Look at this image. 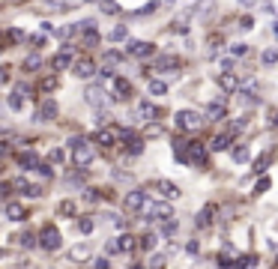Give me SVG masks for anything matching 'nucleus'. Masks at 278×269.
<instances>
[{
    "instance_id": "39448f33",
    "label": "nucleus",
    "mask_w": 278,
    "mask_h": 269,
    "mask_svg": "<svg viewBox=\"0 0 278 269\" xmlns=\"http://www.w3.org/2000/svg\"><path fill=\"white\" fill-rule=\"evenodd\" d=\"M39 246L45 249V252H57L60 249V231L57 228H42V237H39Z\"/></svg>"
},
{
    "instance_id": "2f4dec72",
    "label": "nucleus",
    "mask_w": 278,
    "mask_h": 269,
    "mask_svg": "<svg viewBox=\"0 0 278 269\" xmlns=\"http://www.w3.org/2000/svg\"><path fill=\"white\" fill-rule=\"evenodd\" d=\"M54 87H57V78H45V81L39 84V90H45V93H48V90H54Z\"/></svg>"
},
{
    "instance_id": "6e6552de",
    "label": "nucleus",
    "mask_w": 278,
    "mask_h": 269,
    "mask_svg": "<svg viewBox=\"0 0 278 269\" xmlns=\"http://www.w3.org/2000/svg\"><path fill=\"white\" fill-rule=\"evenodd\" d=\"M36 117H39V123H51V120L57 117V102H54V99H45V102L39 105V114H36Z\"/></svg>"
},
{
    "instance_id": "f704fd0d",
    "label": "nucleus",
    "mask_w": 278,
    "mask_h": 269,
    "mask_svg": "<svg viewBox=\"0 0 278 269\" xmlns=\"http://www.w3.org/2000/svg\"><path fill=\"white\" fill-rule=\"evenodd\" d=\"M267 162H270V153H264V156L258 159V168H255V171H258V174H261V171H267Z\"/></svg>"
},
{
    "instance_id": "58836bf2",
    "label": "nucleus",
    "mask_w": 278,
    "mask_h": 269,
    "mask_svg": "<svg viewBox=\"0 0 278 269\" xmlns=\"http://www.w3.org/2000/svg\"><path fill=\"white\" fill-rule=\"evenodd\" d=\"M234 54H237V57H243V54H249V45H234Z\"/></svg>"
},
{
    "instance_id": "0eeeda50",
    "label": "nucleus",
    "mask_w": 278,
    "mask_h": 269,
    "mask_svg": "<svg viewBox=\"0 0 278 269\" xmlns=\"http://www.w3.org/2000/svg\"><path fill=\"white\" fill-rule=\"evenodd\" d=\"M153 189H156L162 198H180V186H177V183H171V180H156V183H153Z\"/></svg>"
},
{
    "instance_id": "cd10ccee",
    "label": "nucleus",
    "mask_w": 278,
    "mask_h": 269,
    "mask_svg": "<svg viewBox=\"0 0 278 269\" xmlns=\"http://www.w3.org/2000/svg\"><path fill=\"white\" fill-rule=\"evenodd\" d=\"M138 111H141V117H156V108H153L150 102H141V108H138Z\"/></svg>"
},
{
    "instance_id": "6ab92c4d",
    "label": "nucleus",
    "mask_w": 278,
    "mask_h": 269,
    "mask_svg": "<svg viewBox=\"0 0 278 269\" xmlns=\"http://www.w3.org/2000/svg\"><path fill=\"white\" fill-rule=\"evenodd\" d=\"M228 147H231V138H228V135H216L213 144H210V150H216V153H222V150H228Z\"/></svg>"
},
{
    "instance_id": "c9c22d12",
    "label": "nucleus",
    "mask_w": 278,
    "mask_h": 269,
    "mask_svg": "<svg viewBox=\"0 0 278 269\" xmlns=\"http://www.w3.org/2000/svg\"><path fill=\"white\" fill-rule=\"evenodd\" d=\"M267 189H270V180H261V183H258V186H255V195H264V192H267Z\"/></svg>"
},
{
    "instance_id": "bb28decb",
    "label": "nucleus",
    "mask_w": 278,
    "mask_h": 269,
    "mask_svg": "<svg viewBox=\"0 0 278 269\" xmlns=\"http://www.w3.org/2000/svg\"><path fill=\"white\" fill-rule=\"evenodd\" d=\"M264 63H267V66H273V63H278V51H276V48L264 51Z\"/></svg>"
},
{
    "instance_id": "f03ea898",
    "label": "nucleus",
    "mask_w": 278,
    "mask_h": 269,
    "mask_svg": "<svg viewBox=\"0 0 278 269\" xmlns=\"http://www.w3.org/2000/svg\"><path fill=\"white\" fill-rule=\"evenodd\" d=\"M174 123H177V129L180 132H198L201 129V123H204V117L198 114V111H177V117H174Z\"/></svg>"
},
{
    "instance_id": "79ce46f5",
    "label": "nucleus",
    "mask_w": 278,
    "mask_h": 269,
    "mask_svg": "<svg viewBox=\"0 0 278 269\" xmlns=\"http://www.w3.org/2000/svg\"><path fill=\"white\" fill-rule=\"evenodd\" d=\"M96 269H108V261H99V264H93Z\"/></svg>"
},
{
    "instance_id": "f257e3e1",
    "label": "nucleus",
    "mask_w": 278,
    "mask_h": 269,
    "mask_svg": "<svg viewBox=\"0 0 278 269\" xmlns=\"http://www.w3.org/2000/svg\"><path fill=\"white\" fill-rule=\"evenodd\" d=\"M69 150H72V159H75V165H78V168L90 165V162H93V156H96V153H93V144H90L87 138H81V135L69 141Z\"/></svg>"
},
{
    "instance_id": "473e14b6",
    "label": "nucleus",
    "mask_w": 278,
    "mask_h": 269,
    "mask_svg": "<svg viewBox=\"0 0 278 269\" xmlns=\"http://www.w3.org/2000/svg\"><path fill=\"white\" fill-rule=\"evenodd\" d=\"M78 231H81V234H90V231H93V222H90V219H81V222H78Z\"/></svg>"
},
{
    "instance_id": "4c0bfd02",
    "label": "nucleus",
    "mask_w": 278,
    "mask_h": 269,
    "mask_svg": "<svg viewBox=\"0 0 278 269\" xmlns=\"http://www.w3.org/2000/svg\"><path fill=\"white\" fill-rule=\"evenodd\" d=\"M9 81V66H0V87Z\"/></svg>"
},
{
    "instance_id": "4468645a",
    "label": "nucleus",
    "mask_w": 278,
    "mask_h": 269,
    "mask_svg": "<svg viewBox=\"0 0 278 269\" xmlns=\"http://www.w3.org/2000/svg\"><path fill=\"white\" fill-rule=\"evenodd\" d=\"M156 69H159V72H177V69H180V60H177V57H159V60H156Z\"/></svg>"
},
{
    "instance_id": "20e7f679",
    "label": "nucleus",
    "mask_w": 278,
    "mask_h": 269,
    "mask_svg": "<svg viewBox=\"0 0 278 269\" xmlns=\"http://www.w3.org/2000/svg\"><path fill=\"white\" fill-rule=\"evenodd\" d=\"M123 207H126L129 213H138V210H144V207H147V192H144V189H132V192H126V198H123Z\"/></svg>"
},
{
    "instance_id": "5701e85b",
    "label": "nucleus",
    "mask_w": 278,
    "mask_h": 269,
    "mask_svg": "<svg viewBox=\"0 0 278 269\" xmlns=\"http://www.w3.org/2000/svg\"><path fill=\"white\" fill-rule=\"evenodd\" d=\"M207 114H210L213 120H225V114H228V111H225V105H219V102H213V105L207 108Z\"/></svg>"
},
{
    "instance_id": "9d476101",
    "label": "nucleus",
    "mask_w": 278,
    "mask_h": 269,
    "mask_svg": "<svg viewBox=\"0 0 278 269\" xmlns=\"http://www.w3.org/2000/svg\"><path fill=\"white\" fill-rule=\"evenodd\" d=\"M219 87H222L225 93H237L240 81H237V75H234V72H222V75H219Z\"/></svg>"
},
{
    "instance_id": "412c9836",
    "label": "nucleus",
    "mask_w": 278,
    "mask_h": 269,
    "mask_svg": "<svg viewBox=\"0 0 278 269\" xmlns=\"http://www.w3.org/2000/svg\"><path fill=\"white\" fill-rule=\"evenodd\" d=\"M156 243H159V237H156V234H144L138 246H141L144 252H153V249H156Z\"/></svg>"
},
{
    "instance_id": "b1692460",
    "label": "nucleus",
    "mask_w": 278,
    "mask_h": 269,
    "mask_svg": "<svg viewBox=\"0 0 278 269\" xmlns=\"http://www.w3.org/2000/svg\"><path fill=\"white\" fill-rule=\"evenodd\" d=\"M99 9H102L105 15H120V6H117L114 0H99Z\"/></svg>"
},
{
    "instance_id": "37998d69",
    "label": "nucleus",
    "mask_w": 278,
    "mask_h": 269,
    "mask_svg": "<svg viewBox=\"0 0 278 269\" xmlns=\"http://www.w3.org/2000/svg\"><path fill=\"white\" fill-rule=\"evenodd\" d=\"M3 153H9V144H0V156H3Z\"/></svg>"
},
{
    "instance_id": "a211bd4d",
    "label": "nucleus",
    "mask_w": 278,
    "mask_h": 269,
    "mask_svg": "<svg viewBox=\"0 0 278 269\" xmlns=\"http://www.w3.org/2000/svg\"><path fill=\"white\" fill-rule=\"evenodd\" d=\"M51 66H54V69H69V66H72V57H69V48H66L63 54H57V57L51 60Z\"/></svg>"
},
{
    "instance_id": "a18cd8bd",
    "label": "nucleus",
    "mask_w": 278,
    "mask_h": 269,
    "mask_svg": "<svg viewBox=\"0 0 278 269\" xmlns=\"http://www.w3.org/2000/svg\"><path fill=\"white\" fill-rule=\"evenodd\" d=\"M276 33H278V24H276Z\"/></svg>"
},
{
    "instance_id": "f3484780",
    "label": "nucleus",
    "mask_w": 278,
    "mask_h": 269,
    "mask_svg": "<svg viewBox=\"0 0 278 269\" xmlns=\"http://www.w3.org/2000/svg\"><path fill=\"white\" fill-rule=\"evenodd\" d=\"M90 255H93V252H90V246H75V249L69 252V258H72V261H78V264L90 261Z\"/></svg>"
},
{
    "instance_id": "a878e982",
    "label": "nucleus",
    "mask_w": 278,
    "mask_h": 269,
    "mask_svg": "<svg viewBox=\"0 0 278 269\" xmlns=\"http://www.w3.org/2000/svg\"><path fill=\"white\" fill-rule=\"evenodd\" d=\"M165 90H168V87H165V81H156V78L150 81V93H156V96H162Z\"/></svg>"
},
{
    "instance_id": "ea45409f",
    "label": "nucleus",
    "mask_w": 278,
    "mask_h": 269,
    "mask_svg": "<svg viewBox=\"0 0 278 269\" xmlns=\"http://www.w3.org/2000/svg\"><path fill=\"white\" fill-rule=\"evenodd\" d=\"M48 159H51V162H63V150H51Z\"/></svg>"
},
{
    "instance_id": "a19ab883",
    "label": "nucleus",
    "mask_w": 278,
    "mask_h": 269,
    "mask_svg": "<svg viewBox=\"0 0 278 269\" xmlns=\"http://www.w3.org/2000/svg\"><path fill=\"white\" fill-rule=\"evenodd\" d=\"M246 126H249V120H237V123H234V132H243Z\"/></svg>"
},
{
    "instance_id": "423d86ee",
    "label": "nucleus",
    "mask_w": 278,
    "mask_h": 269,
    "mask_svg": "<svg viewBox=\"0 0 278 269\" xmlns=\"http://www.w3.org/2000/svg\"><path fill=\"white\" fill-rule=\"evenodd\" d=\"M129 93H132V87L126 78H111V99L123 102V99H129Z\"/></svg>"
},
{
    "instance_id": "c03bdc74",
    "label": "nucleus",
    "mask_w": 278,
    "mask_h": 269,
    "mask_svg": "<svg viewBox=\"0 0 278 269\" xmlns=\"http://www.w3.org/2000/svg\"><path fill=\"white\" fill-rule=\"evenodd\" d=\"M240 3H243V6H252V0H240Z\"/></svg>"
},
{
    "instance_id": "dca6fc26",
    "label": "nucleus",
    "mask_w": 278,
    "mask_h": 269,
    "mask_svg": "<svg viewBox=\"0 0 278 269\" xmlns=\"http://www.w3.org/2000/svg\"><path fill=\"white\" fill-rule=\"evenodd\" d=\"M18 165L27 168V171H33V168H39V156L36 153H18Z\"/></svg>"
},
{
    "instance_id": "2eb2a0df",
    "label": "nucleus",
    "mask_w": 278,
    "mask_h": 269,
    "mask_svg": "<svg viewBox=\"0 0 278 269\" xmlns=\"http://www.w3.org/2000/svg\"><path fill=\"white\" fill-rule=\"evenodd\" d=\"M6 219H12V222H24V219H27V210H24L21 204H6Z\"/></svg>"
},
{
    "instance_id": "9b49d317",
    "label": "nucleus",
    "mask_w": 278,
    "mask_h": 269,
    "mask_svg": "<svg viewBox=\"0 0 278 269\" xmlns=\"http://www.w3.org/2000/svg\"><path fill=\"white\" fill-rule=\"evenodd\" d=\"M87 105H93V108H102L105 105V90L102 87H87Z\"/></svg>"
},
{
    "instance_id": "aec40b11",
    "label": "nucleus",
    "mask_w": 278,
    "mask_h": 269,
    "mask_svg": "<svg viewBox=\"0 0 278 269\" xmlns=\"http://www.w3.org/2000/svg\"><path fill=\"white\" fill-rule=\"evenodd\" d=\"M138 243H135V237H129V234H123L120 240H117V252H132Z\"/></svg>"
},
{
    "instance_id": "f8f14e48",
    "label": "nucleus",
    "mask_w": 278,
    "mask_h": 269,
    "mask_svg": "<svg viewBox=\"0 0 278 269\" xmlns=\"http://www.w3.org/2000/svg\"><path fill=\"white\" fill-rule=\"evenodd\" d=\"M213 216H216V207H204V210L195 216V225H198V228H210V225H213Z\"/></svg>"
},
{
    "instance_id": "393cba45",
    "label": "nucleus",
    "mask_w": 278,
    "mask_h": 269,
    "mask_svg": "<svg viewBox=\"0 0 278 269\" xmlns=\"http://www.w3.org/2000/svg\"><path fill=\"white\" fill-rule=\"evenodd\" d=\"M39 66H42V60H39V54H30V57L24 60V69H27V72H33V69H39Z\"/></svg>"
},
{
    "instance_id": "e433bc0d",
    "label": "nucleus",
    "mask_w": 278,
    "mask_h": 269,
    "mask_svg": "<svg viewBox=\"0 0 278 269\" xmlns=\"http://www.w3.org/2000/svg\"><path fill=\"white\" fill-rule=\"evenodd\" d=\"M21 243H24L27 249H33V246H36V237H33V234H24V237H21Z\"/></svg>"
},
{
    "instance_id": "7c9ffc66",
    "label": "nucleus",
    "mask_w": 278,
    "mask_h": 269,
    "mask_svg": "<svg viewBox=\"0 0 278 269\" xmlns=\"http://www.w3.org/2000/svg\"><path fill=\"white\" fill-rule=\"evenodd\" d=\"M111 39H114V42L126 39V27H114V30H111Z\"/></svg>"
},
{
    "instance_id": "1a4fd4ad",
    "label": "nucleus",
    "mask_w": 278,
    "mask_h": 269,
    "mask_svg": "<svg viewBox=\"0 0 278 269\" xmlns=\"http://www.w3.org/2000/svg\"><path fill=\"white\" fill-rule=\"evenodd\" d=\"M144 210H150L156 222H165V219H171V216H174V210H171L168 204H147Z\"/></svg>"
},
{
    "instance_id": "4be33fe9",
    "label": "nucleus",
    "mask_w": 278,
    "mask_h": 269,
    "mask_svg": "<svg viewBox=\"0 0 278 269\" xmlns=\"http://www.w3.org/2000/svg\"><path fill=\"white\" fill-rule=\"evenodd\" d=\"M21 96H24V90H15V93L9 96V108H12V111H21V108H24V99H21Z\"/></svg>"
},
{
    "instance_id": "ddd939ff",
    "label": "nucleus",
    "mask_w": 278,
    "mask_h": 269,
    "mask_svg": "<svg viewBox=\"0 0 278 269\" xmlns=\"http://www.w3.org/2000/svg\"><path fill=\"white\" fill-rule=\"evenodd\" d=\"M153 48H156V45H150V42H132V45H129V54H135V57H150Z\"/></svg>"
},
{
    "instance_id": "49530a36",
    "label": "nucleus",
    "mask_w": 278,
    "mask_h": 269,
    "mask_svg": "<svg viewBox=\"0 0 278 269\" xmlns=\"http://www.w3.org/2000/svg\"><path fill=\"white\" fill-rule=\"evenodd\" d=\"M0 171H3V165H0Z\"/></svg>"
},
{
    "instance_id": "7ed1b4c3",
    "label": "nucleus",
    "mask_w": 278,
    "mask_h": 269,
    "mask_svg": "<svg viewBox=\"0 0 278 269\" xmlns=\"http://www.w3.org/2000/svg\"><path fill=\"white\" fill-rule=\"evenodd\" d=\"M99 72V66H96V60H90V57H78L75 63H72V75L75 78H93Z\"/></svg>"
},
{
    "instance_id": "c756f323",
    "label": "nucleus",
    "mask_w": 278,
    "mask_h": 269,
    "mask_svg": "<svg viewBox=\"0 0 278 269\" xmlns=\"http://www.w3.org/2000/svg\"><path fill=\"white\" fill-rule=\"evenodd\" d=\"M234 159H237V162H249V150H246V147H237V150H234Z\"/></svg>"
},
{
    "instance_id": "c85d7f7f",
    "label": "nucleus",
    "mask_w": 278,
    "mask_h": 269,
    "mask_svg": "<svg viewBox=\"0 0 278 269\" xmlns=\"http://www.w3.org/2000/svg\"><path fill=\"white\" fill-rule=\"evenodd\" d=\"M60 213H63L66 219H72V213H75V204H72V201H63V204H60Z\"/></svg>"
},
{
    "instance_id": "72a5a7b5",
    "label": "nucleus",
    "mask_w": 278,
    "mask_h": 269,
    "mask_svg": "<svg viewBox=\"0 0 278 269\" xmlns=\"http://www.w3.org/2000/svg\"><path fill=\"white\" fill-rule=\"evenodd\" d=\"M12 195V183H0V201H6Z\"/></svg>"
}]
</instances>
